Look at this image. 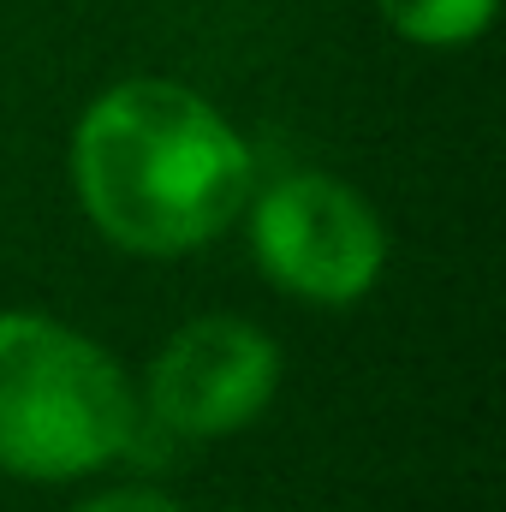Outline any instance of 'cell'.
Instances as JSON below:
<instances>
[{
    "label": "cell",
    "mask_w": 506,
    "mask_h": 512,
    "mask_svg": "<svg viewBox=\"0 0 506 512\" xmlns=\"http://www.w3.org/2000/svg\"><path fill=\"white\" fill-rule=\"evenodd\" d=\"M274 382L280 352L262 328L239 316H203L161 346L149 370V405L179 435H233L262 417Z\"/></svg>",
    "instance_id": "4"
},
{
    "label": "cell",
    "mask_w": 506,
    "mask_h": 512,
    "mask_svg": "<svg viewBox=\"0 0 506 512\" xmlns=\"http://www.w3.org/2000/svg\"><path fill=\"white\" fill-rule=\"evenodd\" d=\"M72 512H179V507L155 489H108V495H96V501H84Z\"/></svg>",
    "instance_id": "6"
},
{
    "label": "cell",
    "mask_w": 506,
    "mask_h": 512,
    "mask_svg": "<svg viewBox=\"0 0 506 512\" xmlns=\"http://www.w3.org/2000/svg\"><path fill=\"white\" fill-rule=\"evenodd\" d=\"M501 0H381V18L405 36V42H423V48H453V42H471L489 30Z\"/></svg>",
    "instance_id": "5"
},
{
    "label": "cell",
    "mask_w": 506,
    "mask_h": 512,
    "mask_svg": "<svg viewBox=\"0 0 506 512\" xmlns=\"http://www.w3.org/2000/svg\"><path fill=\"white\" fill-rule=\"evenodd\" d=\"M126 435V376L96 340L48 316H0V465L12 477H84L108 465Z\"/></svg>",
    "instance_id": "2"
},
{
    "label": "cell",
    "mask_w": 506,
    "mask_h": 512,
    "mask_svg": "<svg viewBox=\"0 0 506 512\" xmlns=\"http://www.w3.org/2000/svg\"><path fill=\"white\" fill-rule=\"evenodd\" d=\"M251 245L262 274L310 304L364 298L387 262L376 209L328 173H292L268 185L251 209Z\"/></svg>",
    "instance_id": "3"
},
{
    "label": "cell",
    "mask_w": 506,
    "mask_h": 512,
    "mask_svg": "<svg viewBox=\"0 0 506 512\" xmlns=\"http://www.w3.org/2000/svg\"><path fill=\"white\" fill-rule=\"evenodd\" d=\"M72 179L114 245L179 256L209 245L251 203V149L197 90L137 78L84 114Z\"/></svg>",
    "instance_id": "1"
}]
</instances>
